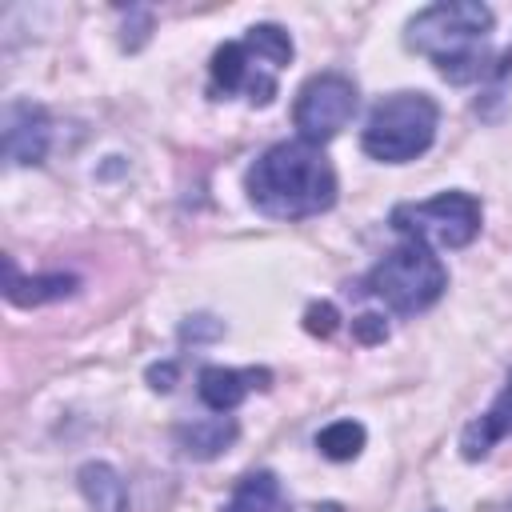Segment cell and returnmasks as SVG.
<instances>
[{
    "instance_id": "30bf717a",
    "label": "cell",
    "mask_w": 512,
    "mask_h": 512,
    "mask_svg": "<svg viewBox=\"0 0 512 512\" xmlns=\"http://www.w3.org/2000/svg\"><path fill=\"white\" fill-rule=\"evenodd\" d=\"M512 436V372H508V384L500 388V396L492 400L488 412H480L464 432H460V456L464 460H484L492 452L496 440Z\"/></svg>"
},
{
    "instance_id": "ba28073f",
    "label": "cell",
    "mask_w": 512,
    "mask_h": 512,
    "mask_svg": "<svg viewBox=\"0 0 512 512\" xmlns=\"http://www.w3.org/2000/svg\"><path fill=\"white\" fill-rule=\"evenodd\" d=\"M272 384V372L268 368H220V364H208L200 368V380H196V392L200 400L212 408V412H232L240 408L252 392H264Z\"/></svg>"
},
{
    "instance_id": "d6986e66",
    "label": "cell",
    "mask_w": 512,
    "mask_h": 512,
    "mask_svg": "<svg viewBox=\"0 0 512 512\" xmlns=\"http://www.w3.org/2000/svg\"><path fill=\"white\" fill-rule=\"evenodd\" d=\"M508 72H512V52H508V56H504V64L496 68V76H508Z\"/></svg>"
},
{
    "instance_id": "3957f363",
    "label": "cell",
    "mask_w": 512,
    "mask_h": 512,
    "mask_svg": "<svg viewBox=\"0 0 512 512\" xmlns=\"http://www.w3.org/2000/svg\"><path fill=\"white\" fill-rule=\"evenodd\" d=\"M296 48L280 24H252L240 40H228L212 52L208 64V92L212 100L244 96L252 108H268L280 92V72L292 64Z\"/></svg>"
},
{
    "instance_id": "2e32d148",
    "label": "cell",
    "mask_w": 512,
    "mask_h": 512,
    "mask_svg": "<svg viewBox=\"0 0 512 512\" xmlns=\"http://www.w3.org/2000/svg\"><path fill=\"white\" fill-rule=\"evenodd\" d=\"M336 308L328 304V300H320V304H308V312H304V328L312 332V336H332L336 332Z\"/></svg>"
},
{
    "instance_id": "9c48e42d",
    "label": "cell",
    "mask_w": 512,
    "mask_h": 512,
    "mask_svg": "<svg viewBox=\"0 0 512 512\" xmlns=\"http://www.w3.org/2000/svg\"><path fill=\"white\" fill-rule=\"evenodd\" d=\"M48 136H52V124H48V112L40 104H8L4 112V156L12 164H40L44 152H48Z\"/></svg>"
},
{
    "instance_id": "52a82bcc",
    "label": "cell",
    "mask_w": 512,
    "mask_h": 512,
    "mask_svg": "<svg viewBox=\"0 0 512 512\" xmlns=\"http://www.w3.org/2000/svg\"><path fill=\"white\" fill-rule=\"evenodd\" d=\"M356 84L344 72H316L304 80L292 104V124L304 144L324 148L352 116H356Z\"/></svg>"
},
{
    "instance_id": "277c9868",
    "label": "cell",
    "mask_w": 512,
    "mask_h": 512,
    "mask_svg": "<svg viewBox=\"0 0 512 512\" xmlns=\"http://www.w3.org/2000/svg\"><path fill=\"white\" fill-rule=\"evenodd\" d=\"M436 128L440 104L428 92H392L368 112L360 148L380 164H408L432 148Z\"/></svg>"
},
{
    "instance_id": "5b68a950",
    "label": "cell",
    "mask_w": 512,
    "mask_h": 512,
    "mask_svg": "<svg viewBox=\"0 0 512 512\" xmlns=\"http://www.w3.org/2000/svg\"><path fill=\"white\" fill-rule=\"evenodd\" d=\"M448 288V268L440 264V256L420 244V240H404L396 244L380 264L368 268V276L360 280V292L376 296L384 308H392L396 316H416L424 308H432Z\"/></svg>"
},
{
    "instance_id": "ffe728a7",
    "label": "cell",
    "mask_w": 512,
    "mask_h": 512,
    "mask_svg": "<svg viewBox=\"0 0 512 512\" xmlns=\"http://www.w3.org/2000/svg\"><path fill=\"white\" fill-rule=\"evenodd\" d=\"M316 512H340V504H324V508H316Z\"/></svg>"
},
{
    "instance_id": "4fadbf2b",
    "label": "cell",
    "mask_w": 512,
    "mask_h": 512,
    "mask_svg": "<svg viewBox=\"0 0 512 512\" xmlns=\"http://www.w3.org/2000/svg\"><path fill=\"white\" fill-rule=\"evenodd\" d=\"M224 512H292V508H288V496L280 488V476L268 468H256L232 488Z\"/></svg>"
},
{
    "instance_id": "5bb4252c",
    "label": "cell",
    "mask_w": 512,
    "mask_h": 512,
    "mask_svg": "<svg viewBox=\"0 0 512 512\" xmlns=\"http://www.w3.org/2000/svg\"><path fill=\"white\" fill-rule=\"evenodd\" d=\"M76 480H80V492L92 512H128V484L112 464L92 460L76 472Z\"/></svg>"
},
{
    "instance_id": "8fae6325",
    "label": "cell",
    "mask_w": 512,
    "mask_h": 512,
    "mask_svg": "<svg viewBox=\"0 0 512 512\" xmlns=\"http://www.w3.org/2000/svg\"><path fill=\"white\" fill-rule=\"evenodd\" d=\"M240 436V424L232 416H208V420H196V424H180L176 428V444L184 456L192 460H212L220 452H228Z\"/></svg>"
},
{
    "instance_id": "6da1fadb",
    "label": "cell",
    "mask_w": 512,
    "mask_h": 512,
    "mask_svg": "<svg viewBox=\"0 0 512 512\" xmlns=\"http://www.w3.org/2000/svg\"><path fill=\"white\" fill-rule=\"evenodd\" d=\"M248 204L272 220H304L320 216L336 204V168L328 164L324 148L304 140H280L256 156L244 176Z\"/></svg>"
},
{
    "instance_id": "e0dca14e",
    "label": "cell",
    "mask_w": 512,
    "mask_h": 512,
    "mask_svg": "<svg viewBox=\"0 0 512 512\" xmlns=\"http://www.w3.org/2000/svg\"><path fill=\"white\" fill-rule=\"evenodd\" d=\"M352 336H356L360 344H380V340L388 336V324H384V316L364 312V316H356V320H352Z\"/></svg>"
},
{
    "instance_id": "ac0fdd59",
    "label": "cell",
    "mask_w": 512,
    "mask_h": 512,
    "mask_svg": "<svg viewBox=\"0 0 512 512\" xmlns=\"http://www.w3.org/2000/svg\"><path fill=\"white\" fill-rule=\"evenodd\" d=\"M172 380H176V364H152V368H148V384H152L156 392H168Z\"/></svg>"
},
{
    "instance_id": "9a60e30c",
    "label": "cell",
    "mask_w": 512,
    "mask_h": 512,
    "mask_svg": "<svg viewBox=\"0 0 512 512\" xmlns=\"http://www.w3.org/2000/svg\"><path fill=\"white\" fill-rule=\"evenodd\" d=\"M364 440H368V432H364L360 420H332L328 428L316 432V448H320V456H328V460H336V464L356 460L360 448H364Z\"/></svg>"
},
{
    "instance_id": "7a4b0ae2",
    "label": "cell",
    "mask_w": 512,
    "mask_h": 512,
    "mask_svg": "<svg viewBox=\"0 0 512 512\" xmlns=\"http://www.w3.org/2000/svg\"><path fill=\"white\" fill-rule=\"evenodd\" d=\"M496 16L488 4L476 0H444L432 8H420L408 28H404V44L420 56H428L436 64V72L452 84H468L480 80L492 64L488 56V32H492Z\"/></svg>"
},
{
    "instance_id": "7c38bea8",
    "label": "cell",
    "mask_w": 512,
    "mask_h": 512,
    "mask_svg": "<svg viewBox=\"0 0 512 512\" xmlns=\"http://www.w3.org/2000/svg\"><path fill=\"white\" fill-rule=\"evenodd\" d=\"M4 272H8V284H4V292H8V300L12 304H48V300H64V296H72L76 292V276H68V272H48V276H20V268H16V260L8 256L4 260Z\"/></svg>"
},
{
    "instance_id": "8992f818",
    "label": "cell",
    "mask_w": 512,
    "mask_h": 512,
    "mask_svg": "<svg viewBox=\"0 0 512 512\" xmlns=\"http://www.w3.org/2000/svg\"><path fill=\"white\" fill-rule=\"evenodd\" d=\"M480 200L472 192H440L432 200L420 204H396L388 224L404 236V240H420V244H440V248H464L476 240L480 232Z\"/></svg>"
}]
</instances>
